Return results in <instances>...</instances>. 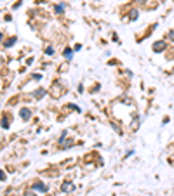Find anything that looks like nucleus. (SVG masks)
<instances>
[{
    "mask_svg": "<svg viewBox=\"0 0 174 196\" xmlns=\"http://www.w3.org/2000/svg\"><path fill=\"white\" fill-rule=\"evenodd\" d=\"M44 95H45V89H37V90L33 92V97H35V99H42Z\"/></svg>",
    "mask_w": 174,
    "mask_h": 196,
    "instance_id": "39448f33",
    "label": "nucleus"
},
{
    "mask_svg": "<svg viewBox=\"0 0 174 196\" xmlns=\"http://www.w3.org/2000/svg\"><path fill=\"white\" fill-rule=\"evenodd\" d=\"M14 42H16V37H10V38H7V40L4 42V47H12Z\"/></svg>",
    "mask_w": 174,
    "mask_h": 196,
    "instance_id": "423d86ee",
    "label": "nucleus"
},
{
    "mask_svg": "<svg viewBox=\"0 0 174 196\" xmlns=\"http://www.w3.org/2000/svg\"><path fill=\"white\" fill-rule=\"evenodd\" d=\"M24 196H37V195H35L33 191H26V193H24Z\"/></svg>",
    "mask_w": 174,
    "mask_h": 196,
    "instance_id": "ddd939ff",
    "label": "nucleus"
},
{
    "mask_svg": "<svg viewBox=\"0 0 174 196\" xmlns=\"http://www.w3.org/2000/svg\"><path fill=\"white\" fill-rule=\"evenodd\" d=\"M31 189H33V191H39V193H45V191H47L49 187L45 186L44 182H40V181H37V182H33V186H31Z\"/></svg>",
    "mask_w": 174,
    "mask_h": 196,
    "instance_id": "f257e3e1",
    "label": "nucleus"
},
{
    "mask_svg": "<svg viewBox=\"0 0 174 196\" xmlns=\"http://www.w3.org/2000/svg\"><path fill=\"white\" fill-rule=\"evenodd\" d=\"M2 128H9V120L5 118V115L2 116Z\"/></svg>",
    "mask_w": 174,
    "mask_h": 196,
    "instance_id": "9d476101",
    "label": "nucleus"
},
{
    "mask_svg": "<svg viewBox=\"0 0 174 196\" xmlns=\"http://www.w3.org/2000/svg\"><path fill=\"white\" fill-rule=\"evenodd\" d=\"M63 10H64V5H63V4H58V5L54 7V12H56V14H61Z\"/></svg>",
    "mask_w": 174,
    "mask_h": 196,
    "instance_id": "1a4fd4ad",
    "label": "nucleus"
},
{
    "mask_svg": "<svg viewBox=\"0 0 174 196\" xmlns=\"http://www.w3.org/2000/svg\"><path fill=\"white\" fill-rule=\"evenodd\" d=\"M138 14H139V12H138L136 9H133L131 12H129V18H131L133 21H136V19H138Z\"/></svg>",
    "mask_w": 174,
    "mask_h": 196,
    "instance_id": "6e6552de",
    "label": "nucleus"
},
{
    "mask_svg": "<svg viewBox=\"0 0 174 196\" xmlns=\"http://www.w3.org/2000/svg\"><path fill=\"white\" fill-rule=\"evenodd\" d=\"M45 54H47V56H52V54H54V49H52V47H47V49H45Z\"/></svg>",
    "mask_w": 174,
    "mask_h": 196,
    "instance_id": "f8f14e48",
    "label": "nucleus"
},
{
    "mask_svg": "<svg viewBox=\"0 0 174 196\" xmlns=\"http://www.w3.org/2000/svg\"><path fill=\"white\" fill-rule=\"evenodd\" d=\"M162 51H165V42H155L153 52H162Z\"/></svg>",
    "mask_w": 174,
    "mask_h": 196,
    "instance_id": "20e7f679",
    "label": "nucleus"
},
{
    "mask_svg": "<svg viewBox=\"0 0 174 196\" xmlns=\"http://www.w3.org/2000/svg\"><path fill=\"white\" fill-rule=\"evenodd\" d=\"M63 54H64V59H68V61L73 57V51H72V49H64V52H63Z\"/></svg>",
    "mask_w": 174,
    "mask_h": 196,
    "instance_id": "0eeeda50",
    "label": "nucleus"
},
{
    "mask_svg": "<svg viewBox=\"0 0 174 196\" xmlns=\"http://www.w3.org/2000/svg\"><path fill=\"white\" fill-rule=\"evenodd\" d=\"M19 116L24 120V122H28L31 118V111L28 109V108H21V111H19Z\"/></svg>",
    "mask_w": 174,
    "mask_h": 196,
    "instance_id": "f03ea898",
    "label": "nucleus"
},
{
    "mask_svg": "<svg viewBox=\"0 0 174 196\" xmlns=\"http://www.w3.org/2000/svg\"><path fill=\"white\" fill-rule=\"evenodd\" d=\"M61 189H63V193H70V191H73L75 189V184L73 182H63V186H61Z\"/></svg>",
    "mask_w": 174,
    "mask_h": 196,
    "instance_id": "7ed1b4c3",
    "label": "nucleus"
},
{
    "mask_svg": "<svg viewBox=\"0 0 174 196\" xmlns=\"http://www.w3.org/2000/svg\"><path fill=\"white\" fill-rule=\"evenodd\" d=\"M167 38H169V40H173V42H174V30H171V31H169V33H167Z\"/></svg>",
    "mask_w": 174,
    "mask_h": 196,
    "instance_id": "9b49d317",
    "label": "nucleus"
},
{
    "mask_svg": "<svg viewBox=\"0 0 174 196\" xmlns=\"http://www.w3.org/2000/svg\"><path fill=\"white\" fill-rule=\"evenodd\" d=\"M136 4H146V0H134Z\"/></svg>",
    "mask_w": 174,
    "mask_h": 196,
    "instance_id": "4468645a",
    "label": "nucleus"
}]
</instances>
